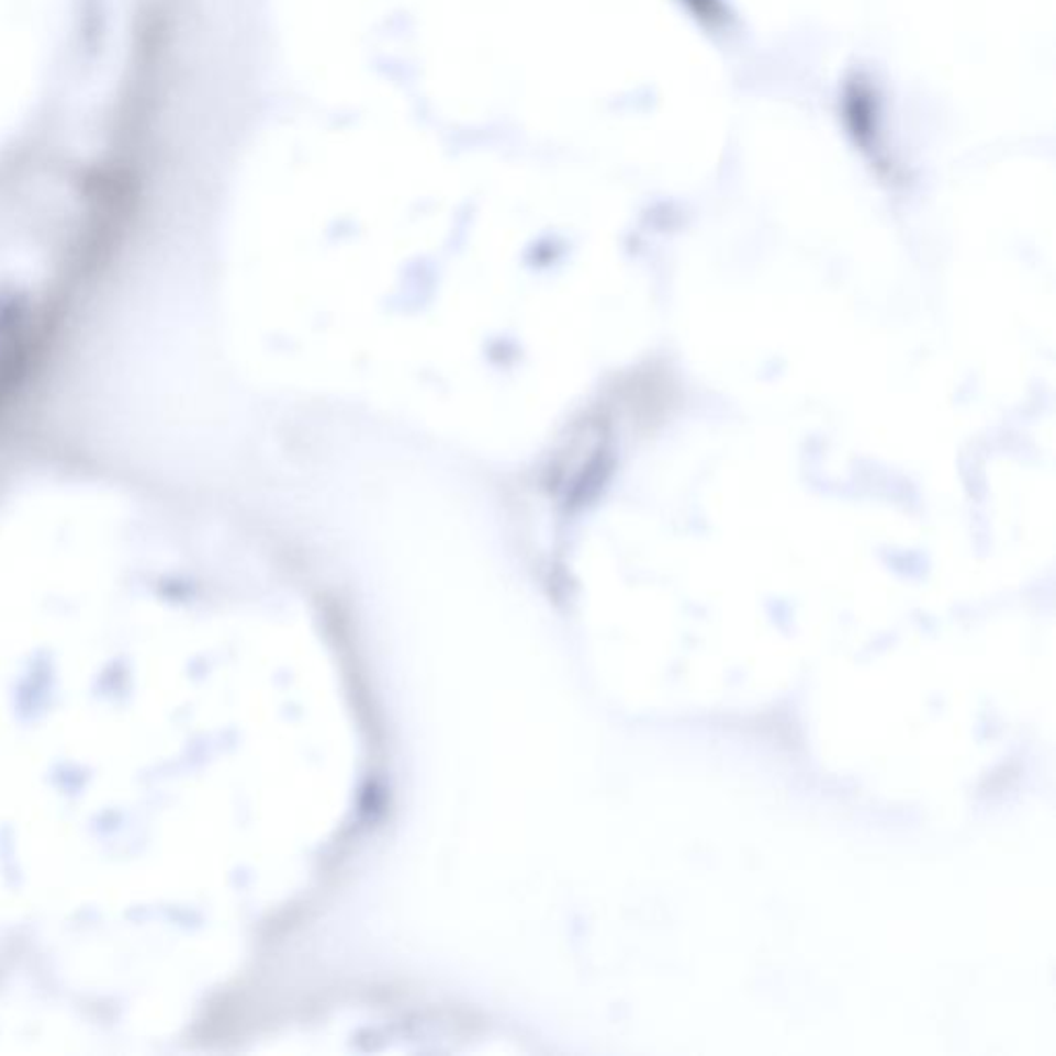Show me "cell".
Here are the masks:
<instances>
[{
    "instance_id": "1",
    "label": "cell",
    "mask_w": 1056,
    "mask_h": 1056,
    "mask_svg": "<svg viewBox=\"0 0 1056 1056\" xmlns=\"http://www.w3.org/2000/svg\"><path fill=\"white\" fill-rule=\"evenodd\" d=\"M696 18L706 21L710 27L724 21V7L720 0H683Z\"/></svg>"
}]
</instances>
